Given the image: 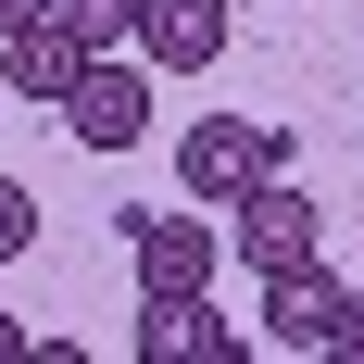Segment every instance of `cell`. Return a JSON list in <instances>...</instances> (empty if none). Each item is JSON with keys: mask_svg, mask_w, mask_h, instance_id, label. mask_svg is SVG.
I'll list each match as a JSON object with an SVG mask.
<instances>
[{"mask_svg": "<svg viewBox=\"0 0 364 364\" xmlns=\"http://www.w3.org/2000/svg\"><path fill=\"white\" fill-rule=\"evenodd\" d=\"M226 252L252 264V277H289V264H327V201L289 176H252L226 201Z\"/></svg>", "mask_w": 364, "mask_h": 364, "instance_id": "cell-2", "label": "cell"}, {"mask_svg": "<svg viewBox=\"0 0 364 364\" xmlns=\"http://www.w3.org/2000/svg\"><path fill=\"white\" fill-rule=\"evenodd\" d=\"M327 352H339V364H364V289H339V327H327Z\"/></svg>", "mask_w": 364, "mask_h": 364, "instance_id": "cell-11", "label": "cell"}, {"mask_svg": "<svg viewBox=\"0 0 364 364\" xmlns=\"http://www.w3.org/2000/svg\"><path fill=\"white\" fill-rule=\"evenodd\" d=\"M26 252H38V188L0 176V264H26Z\"/></svg>", "mask_w": 364, "mask_h": 364, "instance_id": "cell-10", "label": "cell"}, {"mask_svg": "<svg viewBox=\"0 0 364 364\" xmlns=\"http://www.w3.org/2000/svg\"><path fill=\"white\" fill-rule=\"evenodd\" d=\"M126 264H139V301L164 289H214V264H226V214H126Z\"/></svg>", "mask_w": 364, "mask_h": 364, "instance_id": "cell-4", "label": "cell"}, {"mask_svg": "<svg viewBox=\"0 0 364 364\" xmlns=\"http://www.w3.org/2000/svg\"><path fill=\"white\" fill-rule=\"evenodd\" d=\"M63 139H75V151H139V139H151V63H139V50H88V63H75Z\"/></svg>", "mask_w": 364, "mask_h": 364, "instance_id": "cell-3", "label": "cell"}, {"mask_svg": "<svg viewBox=\"0 0 364 364\" xmlns=\"http://www.w3.org/2000/svg\"><path fill=\"white\" fill-rule=\"evenodd\" d=\"M75 63H88V50H75V26H63V13H38V26H13V38H0V88H13V101H38V113H63Z\"/></svg>", "mask_w": 364, "mask_h": 364, "instance_id": "cell-7", "label": "cell"}, {"mask_svg": "<svg viewBox=\"0 0 364 364\" xmlns=\"http://www.w3.org/2000/svg\"><path fill=\"white\" fill-rule=\"evenodd\" d=\"M151 75H201L226 63V0H139V38H126Z\"/></svg>", "mask_w": 364, "mask_h": 364, "instance_id": "cell-6", "label": "cell"}, {"mask_svg": "<svg viewBox=\"0 0 364 364\" xmlns=\"http://www.w3.org/2000/svg\"><path fill=\"white\" fill-rule=\"evenodd\" d=\"M327 327H339V277L327 264L264 277V339H277V352H327Z\"/></svg>", "mask_w": 364, "mask_h": 364, "instance_id": "cell-8", "label": "cell"}, {"mask_svg": "<svg viewBox=\"0 0 364 364\" xmlns=\"http://www.w3.org/2000/svg\"><path fill=\"white\" fill-rule=\"evenodd\" d=\"M252 176H289V139H277L264 113H201V126L176 139V188L201 201V214H226Z\"/></svg>", "mask_w": 364, "mask_h": 364, "instance_id": "cell-1", "label": "cell"}, {"mask_svg": "<svg viewBox=\"0 0 364 364\" xmlns=\"http://www.w3.org/2000/svg\"><path fill=\"white\" fill-rule=\"evenodd\" d=\"M126 352H151V364H239L252 339H239V327L214 314V289H164V301H139Z\"/></svg>", "mask_w": 364, "mask_h": 364, "instance_id": "cell-5", "label": "cell"}, {"mask_svg": "<svg viewBox=\"0 0 364 364\" xmlns=\"http://www.w3.org/2000/svg\"><path fill=\"white\" fill-rule=\"evenodd\" d=\"M0 364H26V314H0Z\"/></svg>", "mask_w": 364, "mask_h": 364, "instance_id": "cell-13", "label": "cell"}, {"mask_svg": "<svg viewBox=\"0 0 364 364\" xmlns=\"http://www.w3.org/2000/svg\"><path fill=\"white\" fill-rule=\"evenodd\" d=\"M50 13L75 26V50H126L139 38V0H50Z\"/></svg>", "mask_w": 364, "mask_h": 364, "instance_id": "cell-9", "label": "cell"}, {"mask_svg": "<svg viewBox=\"0 0 364 364\" xmlns=\"http://www.w3.org/2000/svg\"><path fill=\"white\" fill-rule=\"evenodd\" d=\"M38 13H50V0H0V38H13V26H38Z\"/></svg>", "mask_w": 364, "mask_h": 364, "instance_id": "cell-12", "label": "cell"}]
</instances>
